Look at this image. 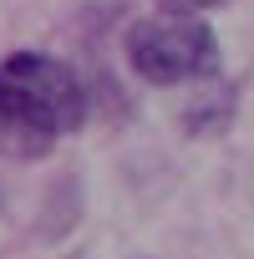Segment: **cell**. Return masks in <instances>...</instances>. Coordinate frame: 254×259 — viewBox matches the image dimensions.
I'll use <instances>...</instances> for the list:
<instances>
[{"label":"cell","mask_w":254,"mask_h":259,"mask_svg":"<svg viewBox=\"0 0 254 259\" xmlns=\"http://www.w3.org/2000/svg\"><path fill=\"white\" fill-rule=\"evenodd\" d=\"M127 66L148 87H183V81H208L219 76V36L198 16H148L127 26Z\"/></svg>","instance_id":"7a4b0ae2"},{"label":"cell","mask_w":254,"mask_h":259,"mask_svg":"<svg viewBox=\"0 0 254 259\" xmlns=\"http://www.w3.org/2000/svg\"><path fill=\"white\" fill-rule=\"evenodd\" d=\"M87 81L66 61L46 51H16L0 61V158H46L56 138L87 122Z\"/></svg>","instance_id":"6da1fadb"},{"label":"cell","mask_w":254,"mask_h":259,"mask_svg":"<svg viewBox=\"0 0 254 259\" xmlns=\"http://www.w3.org/2000/svg\"><path fill=\"white\" fill-rule=\"evenodd\" d=\"M163 11H173V16H203V11H219L224 0H158Z\"/></svg>","instance_id":"3957f363"}]
</instances>
